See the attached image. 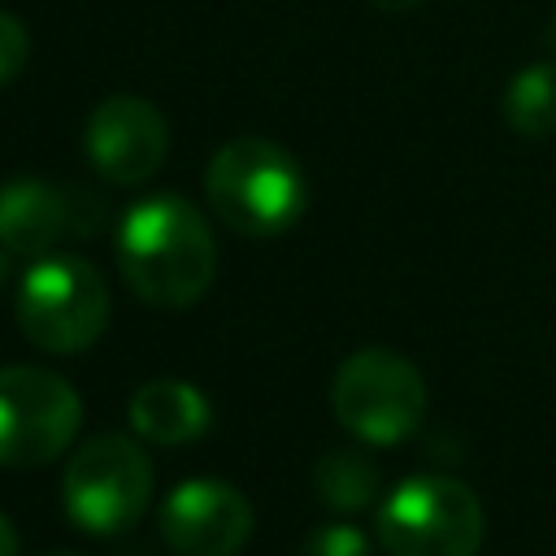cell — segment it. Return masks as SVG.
Returning a JSON list of instances; mask_svg holds the SVG:
<instances>
[{
  "instance_id": "1",
  "label": "cell",
  "mask_w": 556,
  "mask_h": 556,
  "mask_svg": "<svg viewBox=\"0 0 556 556\" xmlns=\"http://www.w3.org/2000/svg\"><path fill=\"white\" fill-rule=\"evenodd\" d=\"M117 265L143 304L178 313L208 291L217 243L200 208L174 191H156L126 208L117 226Z\"/></svg>"
},
{
  "instance_id": "2",
  "label": "cell",
  "mask_w": 556,
  "mask_h": 556,
  "mask_svg": "<svg viewBox=\"0 0 556 556\" xmlns=\"http://www.w3.org/2000/svg\"><path fill=\"white\" fill-rule=\"evenodd\" d=\"M208 208L243 239H274L304 213V169L274 139H230L204 169Z\"/></svg>"
},
{
  "instance_id": "3",
  "label": "cell",
  "mask_w": 556,
  "mask_h": 556,
  "mask_svg": "<svg viewBox=\"0 0 556 556\" xmlns=\"http://www.w3.org/2000/svg\"><path fill=\"white\" fill-rule=\"evenodd\" d=\"M109 282L104 274L74 252H56L43 261H30V269L17 282L13 317L26 343L52 356L87 352L104 326H109Z\"/></svg>"
},
{
  "instance_id": "4",
  "label": "cell",
  "mask_w": 556,
  "mask_h": 556,
  "mask_svg": "<svg viewBox=\"0 0 556 556\" xmlns=\"http://www.w3.org/2000/svg\"><path fill=\"white\" fill-rule=\"evenodd\" d=\"M378 543L387 556H478L482 504L447 473H413L378 504Z\"/></svg>"
},
{
  "instance_id": "5",
  "label": "cell",
  "mask_w": 556,
  "mask_h": 556,
  "mask_svg": "<svg viewBox=\"0 0 556 556\" xmlns=\"http://www.w3.org/2000/svg\"><path fill=\"white\" fill-rule=\"evenodd\" d=\"M330 408L348 434L369 447H391L426 421V378L391 348L352 352L330 382Z\"/></svg>"
},
{
  "instance_id": "6",
  "label": "cell",
  "mask_w": 556,
  "mask_h": 556,
  "mask_svg": "<svg viewBox=\"0 0 556 556\" xmlns=\"http://www.w3.org/2000/svg\"><path fill=\"white\" fill-rule=\"evenodd\" d=\"M61 500L78 530L113 539L148 513L152 460L126 434H96L70 456L61 473Z\"/></svg>"
},
{
  "instance_id": "7",
  "label": "cell",
  "mask_w": 556,
  "mask_h": 556,
  "mask_svg": "<svg viewBox=\"0 0 556 556\" xmlns=\"http://www.w3.org/2000/svg\"><path fill=\"white\" fill-rule=\"evenodd\" d=\"M83 426L78 391L39 365H0V465L35 469L56 460Z\"/></svg>"
},
{
  "instance_id": "8",
  "label": "cell",
  "mask_w": 556,
  "mask_h": 556,
  "mask_svg": "<svg viewBox=\"0 0 556 556\" xmlns=\"http://www.w3.org/2000/svg\"><path fill=\"white\" fill-rule=\"evenodd\" d=\"M104 213V195L78 182H48L35 174L0 182V243L26 261L56 256L61 243L96 235Z\"/></svg>"
},
{
  "instance_id": "9",
  "label": "cell",
  "mask_w": 556,
  "mask_h": 556,
  "mask_svg": "<svg viewBox=\"0 0 556 556\" xmlns=\"http://www.w3.org/2000/svg\"><path fill=\"white\" fill-rule=\"evenodd\" d=\"M83 152L104 182L139 187L165 165L169 126L143 96H109L83 126Z\"/></svg>"
},
{
  "instance_id": "10",
  "label": "cell",
  "mask_w": 556,
  "mask_h": 556,
  "mask_svg": "<svg viewBox=\"0 0 556 556\" xmlns=\"http://www.w3.org/2000/svg\"><path fill=\"white\" fill-rule=\"evenodd\" d=\"M252 521L248 495L222 478L178 482L156 513L161 539L174 556H239L252 539Z\"/></svg>"
},
{
  "instance_id": "11",
  "label": "cell",
  "mask_w": 556,
  "mask_h": 556,
  "mask_svg": "<svg viewBox=\"0 0 556 556\" xmlns=\"http://www.w3.org/2000/svg\"><path fill=\"white\" fill-rule=\"evenodd\" d=\"M130 426L156 447L195 443L213 426V408L200 387L182 378H152L130 395Z\"/></svg>"
},
{
  "instance_id": "12",
  "label": "cell",
  "mask_w": 556,
  "mask_h": 556,
  "mask_svg": "<svg viewBox=\"0 0 556 556\" xmlns=\"http://www.w3.org/2000/svg\"><path fill=\"white\" fill-rule=\"evenodd\" d=\"M313 491L317 500L339 513V517H352V513H365L378 504V491H382V473L378 465L356 452V447H334L317 460L313 469Z\"/></svg>"
},
{
  "instance_id": "13",
  "label": "cell",
  "mask_w": 556,
  "mask_h": 556,
  "mask_svg": "<svg viewBox=\"0 0 556 556\" xmlns=\"http://www.w3.org/2000/svg\"><path fill=\"white\" fill-rule=\"evenodd\" d=\"M500 113L517 139H547L556 130V65L552 61L521 65L500 96Z\"/></svg>"
},
{
  "instance_id": "14",
  "label": "cell",
  "mask_w": 556,
  "mask_h": 556,
  "mask_svg": "<svg viewBox=\"0 0 556 556\" xmlns=\"http://www.w3.org/2000/svg\"><path fill=\"white\" fill-rule=\"evenodd\" d=\"M295 556H374V547H369V539H365L356 526H348V521H326V526H317V530L300 543Z\"/></svg>"
},
{
  "instance_id": "15",
  "label": "cell",
  "mask_w": 556,
  "mask_h": 556,
  "mask_svg": "<svg viewBox=\"0 0 556 556\" xmlns=\"http://www.w3.org/2000/svg\"><path fill=\"white\" fill-rule=\"evenodd\" d=\"M26 56H30V35H26L22 17L0 9V87L26 70Z\"/></svg>"
},
{
  "instance_id": "16",
  "label": "cell",
  "mask_w": 556,
  "mask_h": 556,
  "mask_svg": "<svg viewBox=\"0 0 556 556\" xmlns=\"http://www.w3.org/2000/svg\"><path fill=\"white\" fill-rule=\"evenodd\" d=\"M0 556H17V530L9 526L4 513H0Z\"/></svg>"
},
{
  "instance_id": "17",
  "label": "cell",
  "mask_w": 556,
  "mask_h": 556,
  "mask_svg": "<svg viewBox=\"0 0 556 556\" xmlns=\"http://www.w3.org/2000/svg\"><path fill=\"white\" fill-rule=\"evenodd\" d=\"M374 9H382V13H408V9H417L421 0H369Z\"/></svg>"
},
{
  "instance_id": "18",
  "label": "cell",
  "mask_w": 556,
  "mask_h": 556,
  "mask_svg": "<svg viewBox=\"0 0 556 556\" xmlns=\"http://www.w3.org/2000/svg\"><path fill=\"white\" fill-rule=\"evenodd\" d=\"M9 269H13V252L0 243V287H4V278H9Z\"/></svg>"
},
{
  "instance_id": "19",
  "label": "cell",
  "mask_w": 556,
  "mask_h": 556,
  "mask_svg": "<svg viewBox=\"0 0 556 556\" xmlns=\"http://www.w3.org/2000/svg\"><path fill=\"white\" fill-rule=\"evenodd\" d=\"M552 48H556V17H552Z\"/></svg>"
},
{
  "instance_id": "20",
  "label": "cell",
  "mask_w": 556,
  "mask_h": 556,
  "mask_svg": "<svg viewBox=\"0 0 556 556\" xmlns=\"http://www.w3.org/2000/svg\"><path fill=\"white\" fill-rule=\"evenodd\" d=\"M61 556H70V552H61Z\"/></svg>"
}]
</instances>
